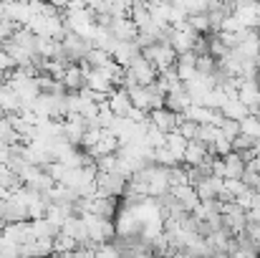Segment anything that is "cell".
<instances>
[{
    "label": "cell",
    "instance_id": "cell-30",
    "mask_svg": "<svg viewBox=\"0 0 260 258\" xmlns=\"http://www.w3.org/2000/svg\"><path fill=\"white\" fill-rule=\"evenodd\" d=\"M187 23H189V28H192L197 36L210 33V20H207V13H205V15H192V18H187Z\"/></svg>",
    "mask_w": 260,
    "mask_h": 258
},
{
    "label": "cell",
    "instance_id": "cell-20",
    "mask_svg": "<svg viewBox=\"0 0 260 258\" xmlns=\"http://www.w3.org/2000/svg\"><path fill=\"white\" fill-rule=\"evenodd\" d=\"M220 117L222 119H233V122H243L248 117V109L238 101V96H230L225 99V104L220 106Z\"/></svg>",
    "mask_w": 260,
    "mask_h": 258
},
{
    "label": "cell",
    "instance_id": "cell-23",
    "mask_svg": "<svg viewBox=\"0 0 260 258\" xmlns=\"http://www.w3.org/2000/svg\"><path fill=\"white\" fill-rule=\"evenodd\" d=\"M184 147H187V139H184L179 132H172V134H167V137H165V150H170V152H172L179 162H182Z\"/></svg>",
    "mask_w": 260,
    "mask_h": 258
},
{
    "label": "cell",
    "instance_id": "cell-4",
    "mask_svg": "<svg viewBox=\"0 0 260 258\" xmlns=\"http://www.w3.org/2000/svg\"><path fill=\"white\" fill-rule=\"evenodd\" d=\"M96 197H119V195H124V190H126V177H121V175H116V172H109V175H104V172H96Z\"/></svg>",
    "mask_w": 260,
    "mask_h": 258
},
{
    "label": "cell",
    "instance_id": "cell-14",
    "mask_svg": "<svg viewBox=\"0 0 260 258\" xmlns=\"http://www.w3.org/2000/svg\"><path fill=\"white\" fill-rule=\"evenodd\" d=\"M61 233H63V236H69L71 241H76L79 246H84V243L88 241L86 225H84V220H81V218H76V215H71V218L61 225Z\"/></svg>",
    "mask_w": 260,
    "mask_h": 258
},
{
    "label": "cell",
    "instance_id": "cell-19",
    "mask_svg": "<svg viewBox=\"0 0 260 258\" xmlns=\"http://www.w3.org/2000/svg\"><path fill=\"white\" fill-rule=\"evenodd\" d=\"M194 61H197V56H194V53H182V56H177L174 71H177V79H179L182 84H187V81H189V79L197 74Z\"/></svg>",
    "mask_w": 260,
    "mask_h": 258
},
{
    "label": "cell",
    "instance_id": "cell-29",
    "mask_svg": "<svg viewBox=\"0 0 260 258\" xmlns=\"http://www.w3.org/2000/svg\"><path fill=\"white\" fill-rule=\"evenodd\" d=\"M217 129H220V134L228 139V142H233L238 134H240V122H233V119H222L220 124H217Z\"/></svg>",
    "mask_w": 260,
    "mask_h": 258
},
{
    "label": "cell",
    "instance_id": "cell-17",
    "mask_svg": "<svg viewBox=\"0 0 260 258\" xmlns=\"http://www.w3.org/2000/svg\"><path fill=\"white\" fill-rule=\"evenodd\" d=\"M61 84H63V89H66L69 94H76L81 86H86V79H84V71H81V66H79V64H71V66H66Z\"/></svg>",
    "mask_w": 260,
    "mask_h": 258
},
{
    "label": "cell",
    "instance_id": "cell-22",
    "mask_svg": "<svg viewBox=\"0 0 260 258\" xmlns=\"http://www.w3.org/2000/svg\"><path fill=\"white\" fill-rule=\"evenodd\" d=\"M10 43H15L18 48H23V51H28V53L36 56V36H33L28 28H18V31L13 33Z\"/></svg>",
    "mask_w": 260,
    "mask_h": 258
},
{
    "label": "cell",
    "instance_id": "cell-32",
    "mask_svg": "<svg viewBox=\"0 0 260 258\" xmlns=\"http://www.w3.org/2000/svg\"><path fill=\"white\" fill-rule=\"evenodd\" d=\"M182 185H189V180H187L184 165H177L170 170V187H182Z\"/></svg>",
    "mask_w": 260,
    "mask_h": 258
},
{
    "label": "cell",
    "instance_id": "cell-16",
    "mask_svg": "<svg viewBox=\"0 0 260 258\" xmlns=\"http://www.w3.org/2000/svg\"><path fill=\"white\" fill-rule=\"evenodd\" d=\"M207 157H210V155H207V147H205V145H200V142H187L184 155H182V162H184V167H200Z\"/></svg>",
    "mask_w": 260,
    "mask_h": 258
},
{
    "label": "cell",
    "instance_id": "cell-8",
    "mask_svg": "<svg viewBox=\"0 0 260 258\" xmlns=\"http://www.w3.org/2000/svg\"><path fill=\"white\" fill-rule=\"evenodd\" d=\"M119 213V203L114 197H93L88 200V215L104 218V220H114Z\"/></svg>",
    "mask_w": 260,
    "mask_h": 258
},
{
    "label": "cell",
    "instance_id": "cell-34",
    "mask_svg": "<svg viewBox=\"0 0 260 258\" xmlns=\"http://www.w3.org/2000/svg\"><path fill=\"white\" fill-rule=\"evenodd\" d=\"M18 31V25L13 23V20H8V18H0V43H8L10 38H13V33Z\"/></svg>",
    "mask_w": 260,
    "mask_h": 258
},
{
    "label": "cell",
    "instance_id": "cell-12",
    "mask_svg": "<svg viewBox=\"0 0 260 258\" xmlns=\"http://www.w3.org/2000/svg\"><path fill=\"white\" fill-rule=\"evenodd\" d=\"M139 53H142L139 46L134 41H126V43H116V48L111 51V59H114V64H119L121 69H126Z\"/></svg>",
    "mask_w": 260,
    "mask_h": 258
},
{
    "label": "cell",
    "instance_id": "cell-25",
    "mask_svg": "<svg viewBox=\"0 0 260 258\" xmlns=\"http://www.w3.org/2000/svg\"><path fill=\"white\" fill-rule=\"evenodd\" d=\"M79 248V243L76 241H71L69 236H63V233H58L56 238H53V256H63V253H74Z\"/></svg>",
    "mask_w": 260,
    "mask_h": 258
},
{
    "label": "cell",
    "instance_id": "cell-39",
    "mask_svg": "<svg viewBox=\"0 0 260 258\" xmlns=\"http://www.w3.org/2000/svg\"><path fill=\"white\" fill-rule=\"evenodd\" d=\"M3 119H5V111H0V122H3Z\"/></svg>",
    "mask_w": 260,
    "mask_h": 258
},
{
    "label": "cell",
    "instance_id": "cell-28",
    "mask_svg": "<svg viewBox=\"0 0 260 258\" xmlns=\"http://www.w3.org/2000/svg\"><path fill=\"white\" fill-rule=\"evenodd\" d=\"M194 69H197V74H200V76H212V74H215V69H217V61H215L212 56H197Z\"/></svg>",
    "mask_w": 260,
    "mask_h": 258
},
{
    "label": "cell",
    "instance_id": "cell-18",
    "mask_svg": "<svg viewBox=\"0 0 260 258\" xmlns=\"http://www.w3.org/2000/svg\"><path fill=\"white\" fill-rule=\"evenodd\" d=\"M245 172V162L240 160L238 152H230L228 157H222V180H240Z\"/></svg>",
    "mask_w": 260,
    "mask_h": 258
},
{
    "label": "cell",
    "instance_id": "cell-2",
    "mask_svg": "<svg viewBox=\"0 0 260 258\" xmlns=\"http://www.w3.org/2000/svg\"><path fill=\"white\" fill-rule=\"evenodd\" d=\"M84 225H86V233H88V241L93 246H104L109 241L116 238V231H114V220H104V218H96V215H81Z\"/></svg>",
    "mask_w": 260,
    "mask_h": 258
},
{
    "label": "cell",
    "instance_id": "cell-35",
    "mask_svg": "<svg viewBox=\"0 0 260 258\" xmlns=\"http://www.w3.org/2000/svg\"><path fill=\"white\" fill-rule=\"evenodd\" d=\"M255 147V139H250V137H245V134H238L235 139H233V152H248V150H253Z\"/></svg>",
    "mask_w": 260,
    "mask_h": 258
},
{
    "label": "cell",
    "instance_id": "cell-21",
    "mask_svg": "<svg viewBox=\"0 0 260 258\" xmlns=\"http://www.w3.org/2000/svg\"><path fill=\"white\" fill-rule=\"evenodd\" d=\"M30 233H33V238L38 241V238H56L58 233H61V228L58 225H53V223H48L46 218H41V220H30Z\"/></svg>",
    "mask_w": 260,
    "mask_h": 258
},
{
    "label": "cell",
    "instance_id": "cell-13",
    "mask_svg": "<svg viewBox=\"0 0 260 258\" xmlns=\"http://www.w3.org/2000/svg\"><path fill=\"white\" fill-rule=\"evenodd\" d=\"M170 195H172L174 200L184 208V213H192L197 205H200V200H197V192H194V187L192 185H182V187H170Z\"/></svg>",
    "mask_w": 260,
    "mask_h": 258
},
{
    "label": "cell",
    "instance_id": "cell-37",
    "mask_svg": "<svg viewBox=\"0 0 260 258\" xmlns=\"http://www.w3.org/2000/svg\"><path fill=\"white\" fill-rule=\"evenodd\" d=\"M0 18H5V5L0 3Z\"/></svg>",
    "mask_w": 260,
    "mask_h": 258
},
{
    "label": "cell",
    "instance_id": "cell-11",
    "mask_svg": "<svg viewBox=\"0 0 260 258\" xmlns=\"http://www.w3.org/2000/svg\"><path fill=\"white\" fill-rule=\"evenodd\" d=\"M222 185L225 180L220 177H205L200 185H194V192H197V200L200 203H207V200H217V195L222 192Z\"/></svg>",
    "mask_w": 260,
    "mask_h": 258
},
{
    "label": "cell",
    "instance_id": "cell-6",
    "mask_svg": "<svg viewBox=\"0 0 260 258\" xmlns=\"http://www.w3.org/2000/svg\"><path fill=\"white\" fill-rule=\"evenodd\" d=\"M106 106L111 109V114H114L116 119H126L129 111L134 109L132 101H129V94H126L124 89H114V91L106 96Z\"/></svg>",
    "mask_w": 260,
    "mask_h": 258
},
{
    "label": "cell",
    "instance_id": "cell-38",
    "mask_svg": "<svg viewBox=\"0 0 260 258\" xmlns=\"http://www.w3.org/2000/svg\"><path fill=\"white\" fill-rule=\"evenodd\" d=\"M3 228H5V223H3V220H0V236H3Z\"/></svg>",
    "mask_w": 260,
    "mask_h": 258
},
{
    "label": "cell",
    "instance_id": "cell-10",
    "mask_svg": "<svg viewBox=\"0 0 260 258\" xmlns=\"http://www.w3.org/2000/svg\"><path fill=\"white\" fill-rule=\"evenodd\" d=\"M149 122H152L162 134H172V132H177V127H179V117L172 114V111H167V109H154V111H149Z\"/></svg>",
    "mask_w": 260,
    "mask_h": 258
},
{
    "label": "cell",
    "instance_id": "cell-15",
    "mask_svg": "<svg viewBox=\"0 0 260 258\" xmlns=\"http://www.w3.org/2000/svg\"><path fill=\"white\" fill-rule=\"evenodd\" d=\"M189 106H192V99L187 96V91H184V89L172 91V94H167V96H165V109H167V111H172V114H177V117H182Z\"/></svg>",
    "mask_w": 260,
    "mask_h": 258
},
{
    "label": "cell",
    "instance_id": "cell-9",
    "mask_svg": "<svg viewBox=\"0 0 260 258\" xmlns=\"http://www.w3.org/2000/svg\"><path fill=\"white\" fill-rule=\"evenodd\" d=\"M119 152V139L109 132V129H104L101 132V139L93 145V150H88L86 155L91 160H99V157H106V155H116Z\"/></svg>",
    "mask_w": 260,
    "mask_h": 258
},
{
    "label": "cell",
    "instance_id": "cell-24",
    "mask_svg": "<svg viewBox=\"0 0 260 258\" xmlns=\"http://www.w3.org/2000/svg\"><path fill=\"white\" fill-rule=\"evenodd\" d=\"M220 137H222V134H220V129H217L215 124H202V127H197V137H194V142L210 147V145H215V139H220Z\"/></svg>",
    "mask_w": 260,
    "mask_h": 258
},
{
    "label": "cell",
    "instance_id": "cell-7",
    "mask_svg": "<svg viewBox=\"0 0 260 258\" xmlns=\"http://www.w3.org/2000/svg\"><path fill=\"white\" fill-rule=\"evenodd\" d=\"M109 33L114 41L119 43H126V41H137V25L129 20V18H111V25H109Z\"/></svg>",
    "mask_w": 260,
    "mask_h": 258
},
{
    "label": "cell",
    "instance_id": "cell-31",
    "mask_svg": "<svg viewBox=\"0 0 260 258\" xmlns=\"http://www.w3.org/2000/svg\"><path fill=\"white\" fill-rule=\"evenodd\" d=\"M240 31H245L243 28V23H240V18L233 13V15H228L225 20H222V25H220V33H230V36H235V33H240Z\"/></svg>",
    "mask_w": 260,
    "mask_h": 258
},
{
    "label": "cell",
    "instance_id": "cell-5",
    "mask_svg": "<svg viewBox=\"0 0 260 258\" xmlns=\"http://www.w3.org/2000/svg\"><path fill=\"white\" fill-rule=\"evenodd\" d=\"M126 71H129V76H132L139 86H152L154 81H157V76H159V74H157V69H154V66L142 56V53H139V56L126 66Z\"/></svg>",
    "mask_w": 260,
    "mask_h": 258
},
{
    "label": "cell",
    "instance_id": "cell-27",
    "mask_svg": "<svg viewBox=\"0 0 260 258\" xmlns=\"http://www.w3.org/2000/svg\"><path fill=\"white\" fill-rule=\"evenodd\" d=\"M240 134H245V137L260 142V117H245V119L240 122Z\"/></svg>",
    "mask_w": 260,
    "mask_h": 258
},
{
    "label": "cell",
    "instance_id": "cell-36",
    "mask_svg": "<svg viewBox=\"0 0 260 258\" xmlns=\"http://www.w3.org/2000/svg\"><path fill=\"white\" fill-rule=\"evenodd\" d=\"M10 71H15V64H13V59L5 53V48L0 46V74L5 76V74H10Z\"/></svg>",
    "mask_w": 260,
    "mask_h": 258
},
{
    "label": "cell",
    "instance_id": "cell-33",
    "mask_svg": "<svg viewBox=\"0 0 260 258\" xmlns=\"http://www.w3.org/2000/svg\"><path fill=\"white\" fill-rule=\"evenodd\" d=\"M197 127H200V124L187 122V119H182V117H179V127H177V132H179L187 142H194V137H197Z\"/></svg>",
    "mask_w": 260,
    "mask_h": 258
},
{
    "label": "cell",
    "instance_id": "cell-1",
    "mask_svg": "<svg viewBox=\"0 0 260 258\" xmlns=\"http://www.w3.org/2000/svg\"><path fill=\"white\" fill-rule=\"evenodd\" d=\"M126 94H129L132 106L139 109V111H144V114H149V111H154V109H165V94L159 91L157 81L152 86H134V89L126 91Z\"/></svg>",
    "mask_w": 260,
    "mask_h": 258
},
{
    "label": "cell",
    "instance_id": "cell-3",
    "mask_svg": "<svg viewBox=\"0 0 260 258\" xmlns=\"http://www.w3.org/2000/svg\"><path fill=\"white\" fill-rule=\"evenodd\" d=\"M142 56H144V59L157 69V74H159V71L172 69L174 64H177V53L172 51V46H170V43H154V46L144 48V51H142Z\"/></svg>",
    "mask_w": 260,
    "mask_h": 258
},
{
    "label": "cell",
    "instance_id": "cell-26",
    "mask_svg": "<svg viewBox=\"0 0 260 258\" xmlns=\"http://www.w3.org/2000/svg\"><path fill=\"white\" fill-rule=\"evenodd\" d=\"M109 61H111V56L106 51H101V48H91L86 53V59H84V64H86L88 69H104Z\"/></svg>",
    "mask_w": 260,
    "mask_h": 258
}]
</instances>
